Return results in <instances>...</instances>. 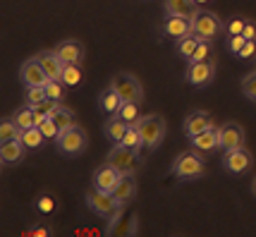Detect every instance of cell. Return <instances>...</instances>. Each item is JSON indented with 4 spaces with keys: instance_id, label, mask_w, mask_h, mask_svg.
Wrapping results in <instances>:
<instances>
[{
    "instance_id": "32",
    "label": "cell",
    "mask_w": 256,
    "mask_h": 237,
    "mask_svg": "<svg viewBox=\"0 0 256 237\" xmlns=\"http://www.w3.org/2000/svg\"><path fill=\"white\" fill-rule=\"evenodd\" d=\"M22 136V130L14 124V120H2L0 122V142H12V139H20Z\"/></svg>"
},
{
    "instance_id": "27",
    "label": "cell",
    "mask_w": 256,
    "mask_h": 237,
    "mask_svg": "<svg viewBox=\"0 0 256 237\" xmlns=\"http://www.w3.org/2000/svg\"><path fill=\"white\" fill-rule=\"evenodd\" d=\"M118 115L122 118L124 122L136 124L139 120H142V108H139V103H136V101H124L122 106H120V110H118Z\"/></svg>"
},
{
    "instance_id": "15",
    "label": "cell",
    "mask_w": 256,
    "mask_h": 237,
    "mask_svg": "<svg viewBox=\"0 0 256 237\" xmlns=\"http://www.w3.org/2000/svg\"><path fill=\"white\" fill-rule=\"evenodd\" d=\"M24 146L20 139H12V142H0V163L5 166V168H10V166H17L20 160L24 158Z\"/></svg>"
},
{
    "instance_id": "16",
    "label": "cell",
    "mask_w": 256,
    "mask_h": 237,
    "mask_svg": "<svg viewBox=\"0 0 256 237\" xmlns=\"http://www.w3.org/2000/svg\"><path fill=\"white\" fill-rule=\"evenodd\" d=\"M190 144H192V148H196V151H201V154H206V151H213V148H220V136H218V127H208V130L199 132L196 136H190Z\"/></svg>"
},
{
    "instance_id": "42",
    "label": "cell",
    "mask_w": 256,
    "mask_h": 237,
    "mask_svg": "<svg viewBox=\"0 0 256 237\" xmlns=\"http://www.w3.org/2000/svg\"><path fill=\"white\" fill-rule=\"evenodd\" d=\"M242 34H244L246 38H256V22H252V20H246L244 32H242Z\"/></svg>"
},
{
    "instance_id": "36",
    "label": "cell",
    "mask_w": 256,
    "mask_h": 237,
    "mask_svg": "<svg viewBox=\"0 0 256 237\" xmlns=\"http://www.w3.org/2000/svg\"><path fill=\"white\" fill-rule=\"evenodd\" d=\"M44 98H48L46 86H26V91H24V101H26V106H36V103H41Z\"/></svg>"
},
{
    "instance_id": "40",
    "label": "cell",
    "mask_w": 256,
    "mask_h": 237,
    "mask_svg": "<svg viewBox=\"0 0 256 237\" xmlns=\"http://www.w3.org/2000/svg\"><path fill=\"white\" fill-rule=\"evenodd\" d=\"M26 235L29 237H50L53 235V228L46 226V223H38V226H32L26 230Z\"/></svg>"
},
{
    "instance_id": "5",
    "label": "cell",
    "mask_w": 256,
    "mask_h": 237,
    "mask_svg": "<svg viewBox=\"0 0 256 237\" xmlns=\"http://www.w3.org/2000/svg\"><path fill=\"white\" fill-rule=\"evenodd\" d=\"M89 144V136L86 132L74 124V127H67V130H60V134L56 139V146L60 154H65V156H79L84 148Z\"/></svg>"
},
{
    "instance_id": "13",
    "label": "cell",
    "mask_w": 256,
    "mask_h": 237,
    "mask_svg": "<svg viewBox=\"0 0 256 237\" xmlns=\"http://www.w3.org/2000/svg\"><path fill=\"white\" fill-rule=\"evenodd\" d=\"M53 50L62 60V65H82V60H84V46L79 44V41H74V38L60 41Z\"/></svg>"
},
{
    "instance_id": "20",
    "label": "cell",
    "mask_w": 256,
    "mask_h": 237,
    "mask_svg": "<svg viewBox=\"0 0 256 237\" xmlns=\"http://www.w3.org/2000/svg\"><path fill=\"white\" fill-rule=\"evenodd\" d=\"M127 130H130V122H124L120 115H110V118L106 120V124H103V134H106V139L112 142V144H120Z\"/></svg>"
},
{
    "instance_id": "7",
    "label": "cell",
    "mask_w": 256,
    "mask_h": 237,
    "mask_svg": "<svg viewBox=\"0 0 256 237\" xmlns=\"http://www.w3.org/2000/svg\"><path fill=\"white\" fill-rule=\"evenodd\" d=\"M216 68L218 62L216 60H204V62H187V70H184V79L187 84L196 86V89H204L208 86L216 77Z\"/></svg>"
},
{
    "instance_id": "37",
    "label": "cell",
    "mask_w": 256,
    "mask_h": 237,
    "mask_svg": "<svg viewBox=\"0 0 256 237\" xmlns=\"http://www.w3.org/2000/svg\"><path fill=\"white\" fill-rule=\"evenodd\" d=\"M36 127H38V130L44 132L48 142H56L58 134H60V127H58V124L53 122V118H46V120H41V122L36 124Z\"/></svg>"
},
{
    "instance_id": "43",
    "label": "cell",
    "mask_w": 256,
    "mask_h": 237,
    "mask_svg": "<svg viewBox=\"0 0 256 237\" xmlns=\"http://www.w3.org/2000/svg\"><path fill=\"white\" fill-rule=\"evenodd\" d=\"M194 2H196V5L201 8V5H206V2H211V0H194Z\"/></svg>"
},
{
    "instance_id": "34",
    "label": "cell",
    "mask_w": 256,
    "mask_h": 237,
    "mask_svg": "<svg viewBox=\"0 0 256 237\" xmlns=\"http://www.w3.org/2000/svg\"><path fill=\"white\" fill-rule=\"evenodd\" d=\"M65 82L62 79H48V84H46V94H48V98H56V101H62L65 98Z\"/></svg>"
},
{
    "instance_id": "1",
    "label": "cell",
    "mask_w": 256,
    "mask_h": 237,
    "mask_svg": "<svg viewBox=\"0 0 256 237\" xmlns=\"http://www.w3.org/2000/svg\"><path fill=\"white\" fill-rule=\"evenodd\" d=\"M172 175L178 180H196L206 172V160L201 156V151L190 148V151H182L175 160H172Z\"/></svg>"
},
{
    "instance_id": "44",
    "label": "cell",
    "mask_w": 256,
    "mask_h": 237,
    "mask_svg": "<svg viewBox=\"0 0 256 237\" xmlns=\"http://www.w3.org/2000/svg\"><path fill=\"white\" fill-rule=\"evenodd\" d=\"M252 194L256 196V178H254V182H252Z\"/></svg>"
},
{
    "instance_id": "41",
    "label": "cell",
    "mask_w": 256,
    "mask_h": 237,
    "mask_svg": "<svg viewBox=\"0 0 256 237\" xmlns=\"http://www.w3.org/2000/svg\"><path fill=\"white\" fill-rule=\"evenodd\" d=\"M237 58H242V60H249V58H256V38H246L244 48L237 53Z\"/></svg>"
},
{
    "instance_id": "4",
    "label": "cell",
    "mask_w": 256,
    "mask_h": 237,
    "mask_svg": "<svg viewBox=\"0 0 256 237\" xmlns=\"http://www.w3.org/2000/svg\"><path fill=\"white\" fill-rule=\"evenodd\" d=\"M106 163H110L112 168H118L122 175H127V172H136L142 168V156H139V151H134L130 146L112 144V148L106 156Z\"/></svg>"
},
{
    "instance_id": "23",
    "label": "cell",
    "mask_w": 256,
    "mask_h": 237,
    "mask_svg": "<svg viewBox=\"0 0 256 237\" xmlns=\"http://www.w3.org/2000/svg\"><path fill=\"white\" fill-rule=\"evenodd\" d=\"M199 41L201 38L196 34H187V36L175 38V50H178V56L182 58V60H187V62H190L192 58H194V50H196Z\"/></svg>"
},
{
    "instance_id": "14",
    "label": "cell",
    "mask_w": 256,
    "mask_h": 237,
    "mask_svg": "<svg viewBox=\"0 0 256 237\" xmlns=\"http://www.w3.org/2000/svg\"><path fill=\"white\" fill-rule=\"evenodd\" d=\"M208 127H216L211 113H206V110H194V113H190L187 118H184V122H182V132H184L187 136H196L199 132L208 130Z\"/></svg>"
},
{
    "instance_id": "26",
    "label": "cell",
    "mask_w": 256,
    "mask_h": 237,
    "mask_svg": "<svg viewBox=\"0 0 256 237\" xmlns=\"http://www.w3.org/2000/svg\"><path fill=\"white\" fill-rule=\"evenodd\" d=\"M50 118H53V122H56L60 130H67V127H74V124H77V115H74V110L65 108L62 103L58 106V110L50 115Z\"/></svg>"
},
{
    "instance_id": "33",
    "label": "cell",
    "mask_w": 256,
    "mask_h": 237,
    "mask_svg": "<svg viewBox=\"0 0 256 237\" xmlns=\"http://www.w3.org/2000/svg\"><path fill=\"white\" fill-rule=\"evenodd\" d=\"M204 60H216V58H213V46H211V41H206V38L199 41L196 50H194V58H192L190 62H204Z\"/></svg>"
},
{
    "instance_id": "39",
    "label": "cell",
    "mask_w": 256,
    "mask_h": 237,
    "mask_svg": "<svg viewBox=\"0 0 256 237\" xmlns=\"http://www.w3.org/2000/svg\"><path fill=\"white\" fill-rule=\"evenodd\" d=\"M244 24H246V20H244V17H232L230 22L225 24V36L242 34V32H244Z\"/></svg>"
},
{
    "instance_id": "29",
    "label": "cell",
    "mask_w": 256,
    "mask_h": 237,
    "mask_svg": "<svg viewBox=\"0 0 256 237\" xmlns=\"http://www.w3.org/2000/svg\"><path fill=\"white\" fill-rule=\"evenodd\" d=\"M120 144L142 154V148H144V139H142V132H139V127H136V124H130V130L124 132V136H122V142H120Z\"/></svg>"
},
{
    "instance_id": "24",
    "label": "cell",
    "mask_w": 256,
    "mask_h": 237,
    "mask_svg": "<svg viewBox=\"0 0 256 237\" xmlns=\"http://www.w3.org/2000/svg\"><path fill=\"white\" fill-rule=\"evenodd\" d=\"M20 142H22L24 146L29 148V151H36V148L44 146V142H48L46 139V134L34 124V127H29V130H22V136H20Z\"/></svg>"
},
{
    "instance_id": "45",
    "label": "cell",
    "mask_w": 256,
    "mask_h": 237,
    "mask_svg": "<svg viewBox=\"0 0 256 237\" xmlns=\"http://www.w3.org/2000/svg\"><path fill=\"white\" fill-rule=\"evenodd\" d=\"M254 70H256V60H254Z\"/></svg>"
},
{
    "instance_id": "22",
    "label": "cell",
    "mask_w": 256,
    "mask_h": 237,
    "mask_svg": "<svg viewBox=\"0 0 256 237\" xmlns=\"http://www.w3.org/2000/svg\"><path fill=\"white\" fill-rule=\"evenodd\" d=\"M122 103H124L122 96L112 89V86L103 89V94L98 96V108L103 110V113H108V115H118V110H120V106H122Z\"/></svg>"
},
{
    "instance_id": "17",
    "label": "cell",
    "mask_w": 256,
    "mask_h": 237,
    "mask_svg": "<svg viewBox=\"0 0 256 237\" xmlns=\"http://www.w3.org/2000/svg\"><path fill=\"white\" fill-rule=\"evenodd\" d=\"M163 34L172 36V38L192 34V20L180 17V14H166V20H163Z\"/></svg>"
},
{
    "instance_id": "21",
    "label": "cell",
    "mask_w": 256,
    "mask_h": 237,
    "mask_svg": "<svg viewBox=\"0 0 256 237\" xmlns=\"http://www.w3.org/2000/svg\"><path fill=\"white\" fill-rule=\"evenodd\" d=\"M163 10L166 14H180V17L192 20L199 12V5L194 0H163Z\"/></svg>"
},
{
    "instance_id": "19",
    "label": "cell",
    "mask_w": 256,
    "mask_h": 237,
    "mask_svg": "<svg viewBox=\"0 0 256 237\" xmlns=\"http://www.w3.org/2000/svg\"><path fill=\"white\" fill-rule=\"evenodd\" d=\"M112 196L118 199V204L134 202V196H136V178H134V172H127V175L120 178L118 187L112 190Z\"/></svg>"
},
{
    "instance_id": "12",
    "label": "cell",
    "mask_w": 256,
    "mask_h": 237,
    "mask_svg": "<svg viewBox=\"0 0 256 237\" xmlns=\"http://www.w3.org/2000/svg\"><path fill=\"white\" fill-rule=\"evenodd\" d=\"M218 136H220V148L228 151V148H240L244 146V130L240 122H225L218 127Z\"/></svg>"
},
{
    "instance_id": "30",
    "label": "cell",
    "mask_w": 256,
    "mask_h": 237,
    "mask_svg": "<svg viewBox=\"0 0 256 237\" xmlns=\"http://www.w3.org/2000/svg\"><path fill=\"white\" fill-rule=\"evenodd\" d=\"M34 206H36V211H38V214L50 216V214H53V211L58 208V199H56V196H53L50 192L38 194V196H36V202H34Z\"/></svg>"
},
{
    "instance_id": "28",
    "label": "cell",
    "mask_w": 256,
    "mask_h": 237,
    "mask_svg": "<svg viewBox=\"0 0 256 237\" xmlns=\"http://www.w3.org/2000/svg\"><path fill=\"white\" fill-rule=\"evenodd\" d=\"M58 106H60V101H56V98H44L41 103L32 106L34 115H36V124L41 122V120H46V118H50V115L58 110Z\"/></svg>"
},
{
    "instance_id": "9",
    "label": "cell",
    "mask_w": 256,
    "mask_h": 237,
    "mask_svg": "<svg viewBox=\"0 0 256 237\" xmlns=\"http://www.w3.org/2000/svg\"><path fill=\"white\" fill-rule=\"evenodd\" d=\"M220 166H223L228 172H232V175H244L246 170L254 166V156H252V154H249L244 146L228 148V151H223Z\"/></svg>"
},
{
    "instance_id": "18",
    "label": "cell",
    "mask_w": 256,
    "mask_h": 237,
    "mask_svg": "<svg viewBox=\"0 0 256 237\" xmlns=\"http://www.w3.org/2000/svg\"><path fill=\"white\" fill-rule=\"evenodd\" d=\"M34 58L41 62V68L46 70L48 79H60V77H62V70H65V65H62V60L58 58L56 50H41V53H36Z\"/></svg>"
},
{
    "instance_id": "31",
    "label": "cell",
    "mask_w": 256,
    "mask_h": 237,
    "mask_svg": "<svg viewBox=\"0 0 256 237\" xmlns=\"http://www.w3.org/2000/svg\"><path fill=\"white\" fill-rule=\"evenodd\" d=\"M60 79L65 82L67 86H77V84H82V79H84V70H82V65H65Z\"/></svg>"
},
{
    "instance_id": "6",
    "label": "cell",
    "mask_w": 256,
    "mask_h": 237,
    "mask_svg": "<svg viewBox=\"0 0 256 237\" xmlns=\"http://www.w3.org/2000/svg\"><path fill=\"white\" fill-rule=\"evenodd\" d=\"M84 202H86V206H89L91 214H96L98 218H108V216L120 206L118 204V199L112 196V192H100V190H96V187H91V190H86V194H84Z\"/></svg>"
},
{
    "instance_id": "11",
    "label": "cell",
    "mask_w": 256,
    "mask_h": 237,
    "mask_svg": "<svg viewBox=\"0 0 256 237\" xmlns=\"http://www.w3.org/2000/svg\"><path fill=\"white\" fill-rule=\"evenodd\" d=\"M20 79H22L24 86H46L48 84V74H46V70L41 68V62L36 58H29V60L22 62Z\"/></svg>"
},
{
    "instance_id": "10",
    "label": "cell",
    "mask_w": 256,
    "mask_h": 237,
    "mask_svg": "<svg viewBox=\"0 0 256 237\" xmlns=\"http://www.w3.org/2000/svg\"><path fill=\"white\" fill-rule=\"evenodd\" d=\"M120 178H122V172L118 168H112L110 163H106V166H100V168L94 170V175H91V187H96L100 192H112V190L118 187Z\"/></svg>"
},
{
    "instance_id": "8",
    "label": "cell",
    "mask_w": 256,
    "mask_h": 237,
    "mask_svg": "<svg viewBox=\"0 0 256 237\" xmlns=\"http://www.w3.org/2000/svg\"><path fill=\"white\" fill-rule=\"evenodd\" d=\"M110 86L122 96V101H136V103L144 101L142 82L134 77V74H130V72H120V74H115L112 82H110Z\"/></svg>"
},
{
    "instance_id": "3",
    "label": "cell",
    "mask_w": 256,
    "mask_h": 237,
    "mask_svg": "<svg viewBox=\"0 0 256 237\" xmlns=\"http://www.w3.org/2000/svg\"><path fill=\"white\" fill-rule=\"evenodd\" d=\"M225 32L223 20L211 10H199L194 17H192V34H196L199 38H206V41H213L218 34Z\"/></svg>"
},
{
    "instance_id": "2",
    "label": "cell",
    "mask_w": 256,
    "mask_h": 237,
    "mask_svg": "<svg viewBox=\"0 0 256 237\" xmlns=\"http://www.w3.org/2000/svg\"><path fill=\"white\" fill-rule=\"evenodd\" d=\"M136 127H139V132H142L146 154L156 151V148L160 146V142L166 139V120H163L160 115H156V113L144 115V118L136 122Z\"/></svg>"
},
{
    "instance_id": "35",
    "label": "cell",
    "mask_w": 256,
    "mask_h": 237,
    "mask_svg": "<svg viewBox=\"0 0 256 237\" xmlns=\"http://www.w3.org/2000/svg\"><path fill=\"white\" fill-rule=\"evenodd\" d=\"M242 94H244L249 101L256 103V70L246 72L244 77H242Z\"/></svg>"
},
{
    "instance_id": "25",
    "label": "cell",
    "mask_w": 256,
    "mask_h": 237,
    "mask_svg": "<svg viewBox=\"0 0 256 237\" xmlns=\"http://www.w3.org/2000/svg\"><path fill=\"white\" fill-rule=\"evenodd\" d=\"M10 118L14 120V124H17L20 130H29V127H34V124H36L34 108H32V106H26V103H24V108H17V110H14Z\"/></svg>"
},
{
    "instance_id": "38",
    "label": "cell",
    "mask_w": 256,
    "mask_h": 237,
    "mask_svg": "<svg viewBox=\"0 0 256 237\" xmlns=\"http://www.w3.org/2000/svg\"><path fill=\"white\" fill-rule=\"evenodd\" d=\"M246 44V36L244 34H234V36H225V46H228V50L232 53V56H237L242 48H244Z\"/></svg>"
}]
</instances>
